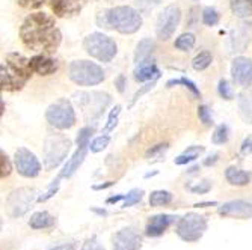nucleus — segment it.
<instances>
[{
    "label": "nucleus",
    "instance_id": "nucleus-28",
    "mask_svg": "<svg viewBox=\"0 0 252 250\" xmlns=\"http://www.w3.org/2000/svg\"><path fill=\"white\" fill-rule=\"evenodd\" d=\"M193 45H195V36L192 33H183L175 41V47L180 49V50H185V52L190 50Z\"/></svg>",
    "mask_w": 252,
    "mask_h": 250
},
{
    "label": "nucleus",
    "instance_id": "nucleus-43",
    "mask_svg": "<svg viewBox=\"0 0 252 250\" xmlns=\"http://www.w3.org/2000/svg\"><path fill=\"white\" fill-rule=\"evenodd\" d=\"M50 250H74V246L73 244H62V246H58V247L50 249Z\"/></svg>",
    "mask_w": 252,
    "mask_h": 250
},
{
    "label": "nucleus",
    "instance_id": "nucleus-35",
    "mask_svg": "<svg viewBox=\"0 0 252 250\" xmlns=\"http://www.w3.org/2000/svg\"><path fill=\"white\" fill-rule=\"evenodd\" d=\"M160 2H162V0H136V5L141 11L147 12V11L153 9L154 6H157Z\"/></svg>",
    "mask_w": 252,
    "mask_h": 250
},
{
    "label": "nucleus",
    "instance_id": "nucleus-31",
    "mask_svg": "<svg viewBox=\"0 0 252 250\" xmlns=\"http://www.w3.org/2000/svg\"><path fill=\"white\" fill-rule=\"evenodd\" d=\"M219 94L225 100H233V97H234L233 95V89H231L230 83H228L226 80H220L219 82Z\"/></svg>",
    "mask_w": 252,
    "mask_h": 250
},
{
    "label": "nucleus",
    "instance_id": "nucleus-22",
    "mask_svg": "<svg viewBox=\"0 0 252 250\" xmlns=\"http://www.w3.org/2000/svg\"><path fill=\"white\" fill-rule=\"evenodd\" d=\"M55 223V219L49 214V213H36L32 216L29 224L32 226L33 229H44V228H50V226Z\"/></svg>",
    "mask_w": 252,
    "mask_h": 250
},
{
    "label": "nucleus",
    "instance_id": "nucleus-3",
    "mask_svg": "<svg viewBox=\"0 0 252 250\" xmlns=\"http://www.w3.org/2000/svg\"><path fill=\"white\" fill-rule=\"evenodd\" d=\"M109 28L117 29L121 33H133L142 25V18L139 12L130 6L113 8L106 15Z\"/></svg>",
    "mask_w": 252,
    "mask_h": 250
},
{
    "label": "nucleus",
    "instance_id": "nucleus-8",
    "mask_svg": "<svg viewBox=\"0 0 252 250\" xmlns=\"http://www.w3.org/2000/svg\"><path fill=\"white\" fill-rule=\"evenodd\" d=\"M45 116H47V121L50 122V125L61 128V130L71 128L76 122L74 110L70 101H66V100H59L55 104H52Z\"/></svg>",
    "mask_w": 252,
    "mask_h": 250
},
{
    "label": "nucleus",
    "instance_id": "nucleus-32",
    "mask_svg": "<svg viewBox=\"0 0 252 250\" xmlns=\"http://www.w3.org/2000/svg\"><path fill=\"white\" fill-rule=\"evenodd\" d=\"M198 115H199V119L204 122V125H212L213 124V118L210 115V110L207 106H201L198 109Z\"/></svg>",
    "mask_w": 252,
    "mask_h": 250
},
{
    "label": "nucleus",
    "instance_id": "nucleus-1",
    "mask_svg": "<svg viewBox=\"0 0 252 250\" xmlns=\"http://www.w3.org/2000/svg\"><path fill=\"white\" fill-rule=\"evenodd\" d=\"M21 39L28 49L41 53H53L61 44V32L56 23L47 14H32L23 23L20 30Z\"/></svg>",
    "mask_w": 252,
    "mask_h": 250
},
{
    "label": "nucleus",
    "instance_id": "nucleus-7",
    "mask_svg": "<svg viewBox=\"0 0 252 250\" xmlns=\"http://www.w3.org/2000/svg\"><path fill=\"white\" fill-rule=\"evenodd\" d=\"M70 140L66 138H63L62 134L58 133H50L45 139V146H44V152H45V165L47 167H55L58 166L70 149Z\"/></svg>",
    "mask_w": 252,
    "mask_h": 250
},
{
    "label": "nucleus",
    "instance_id": "nucleus-23",
    "mask_svg": "<svg viewBox=\"0 0 252 250\" xmlns=\"http://www.w3.org/2000/svg\"><path fill=\"white\" fill-rule=\"evenodd\" d=\"M86 146L88 145H85V146H79V149H77V152L74 154V157L70 160V163H68L66 166H65V169H63V172H62V176H70L76 169H77V166L82 163V160H83V157H85V151H86Z\"/></svg>",
    "mask_w": 252,
    "mask_h": 250
},
{
    "label": "nucleus",
    "instance_id": "nucleus-41",
    "mask_svg": "<svg viewBox=\"0 0 252 250\" xmlns=\"http://www.w3.org/2000/svg\"><path fill=\"white\" fill-rule=\"evenodd\" d=\"M83 250H104L95 240H89L88 243H85Z\"/></svg>",
    "mask_w": 252,
    "mask_h": 250
},
{
    "label": "nucleus",
    "instance_id": "nucleus-34",
    "mask_svg": "<svg viewBox=\"0 0 252 250\" xmlns=\"http://www.w3.org/2000/svg\"><path fill=\"white\" fill-rule=\"evenodd\" d=\"M141 197H142V190H133V192H130V193L127 194L126 202H124V207L127 208V207L134 205L136 202H139V200H141Z\"/></svg>",
    "mask_w": 252,
    "mask_h": 250
},
{
    "label": "nucleus",
    "instance_id": "nucleus-9",
    "mask_svg": "<svg viewBox=\"0 0 252 250\" xmlns=\"http://www.w3.org/2000/svg\"><path fill=\"white\" fill-rule=\"evenodd\" d=\"M180 17H181V12H180V8L175 6V5H169L168 8L163 9V12L158 15V20H157V36L160 39H169L172 36V33L175 32L178 23H180Z\"/></svg>",
    "mask_w": 252,
    "mask_h": 250
},
{
    "label": "nucleus",
    "instance_id": "nucleus-38",
    "mask_svg": "<svg viewBox=\"0 0 252 250\" xmlns=\"http://www.w3.org/2000/svg\"><path fill=\"white\" fill-rule=\"evenodd\" d=\"M91 134H93V128H83L79 134V138H77V145L79 146L88 145V139H89Z\"/></svg>",
    "mask_w": 252,
    "mask_h": 250
},
{
    "label": "nucleus",
    "instance_id": "nucleus-12",
    "mask_svg": "<svg viewBox=\"0 0 252 250\" xmlns=\"http://www.w3.org/2000/svg\"><path fill=\"white\" fill-rule=\"evenodd\" d=\"M231 74L236 83L242 86L252 84V60L246 57H236L233 60Z\"/></svg>",
    "mask_w": 252,
    "mask_h": 250
},
{
    "label": "nucleus",
    "instance_id": "nucleus-15",
    "mask_svg": "<svg viewBox=\"0 0 252 250\" xmlns=\"http://www.w3.org/2000/svg\"><path fill=\"white\" fill-rule=\"evenodd\" d=\"M86 3V0H52V8L58 17H70L77 14Z\"/></svg>",
    "mask_w": 252,
    "mask_h": 250
},
{
    "label": "nucleus",
    "instance_id": "nucleus-36",
    "mask_svg": "<svg viewBox=\"0 0 252 250\" xmlns=\"http://www.w3.org/2000/svg\"><path fill=\"white\" fill-rule=\"evenodd\" d=\"M120 110H121V107H120V106H117L115 109L112 110L110 116H109V121H107V125H106V128H104V133H109L113 127H115L117 119H118V115H120Z\"/></svg>",
    "mask_w": 252,
    "mask_h": 250
},
{
    "label": "nucleus",
    "instance_id": "nucleus-30",
    "mask_svg": "<svg viewBox=\"0 0 252 250\" xmlns=\"http://www.w3.org/2000/svg\"><path fill=\"white\" fill-rule=\"evenodd\" d=\"M226 139H228V127L226 125H219L216 128L215 134H213V138H212L213 143L220 145V143L226 142Z\"/></svg>",
    "mask_w": 252,
    "mask_h": 250
},
{
    "label": "nucleus",
    "instance_id": "nucleus-42",
    "mask_svg": "<svg viewBox=\"0 0 252 250\" xmlns=\"http://www.w3.org/2000/svg\"><path fill=\"white\" fill-rule=\"evenodd\" d=\"M209 189H210V184L207 183V181H204V183H202V186H196V187H192L190 190H192V192H195V193H205V192H209Z\"/></svg>",
    "mask_w": 252,
    "mask_h": 250
},
{
    "label": "nucleus",
    "instance_id": "nucleus-33",
    "mask_svg": "<svg viewBox=\"0 0 252 250\" xmlns=\"http://www.w3.org/2000/svg\"><path fill=\"white\" fill-rule=\"evenodd\" d=\"M109 143V138L107 136H101V138H97L93 143H91V151L93 152H98V151H103Z\"/></svg>",
    "mask_w": 252,
    "mask_h": 250
},
{
    "label": "nucleus",
    "instance_id": "nucleus-29",
    "mask_svg": "<svg viewBox=\"0 0 252 250\" xmlns=\"http://www.w3.org/2000/svg\"><path fill=\"white\" fill-rule=\"evenodd\" d=\"M202 21H204V25H207V26H215L218 25V21H219V14L216 9L213 8H205L204 12H202Z\"/></svg>",
    "mask_w": 252,
    "mask_h": 250
},
{
    "label": "nucleus",
    "instance_id": "nucleus-5",
    "mask_svg": "<svg viewBox=\"0 0 252 250\" xmlns=\"http://www.w3.org/2000/svg\"><path fill=\"white\" fill-rule=\"evenodd\" d=\"M85 50L101 62H110L117 55V44L103 33H91L85 39Z\"/></svg>",
    "mask_w": 252,
    "mask_h": 250
},
{
    "label": "nucleus",
    "instance_id": "nucleus-44",
    "mask_svg": "<svg viewBox=\"0 0 252 250\" xmlns=\"http://www.w3.org/2000/svg\"><path fill=\"white\" fill-rule=\"evenodd\" d=\"M117 84H118V89L123 92V90H124V77H123V76L117 80Z\"/></svg>",
    "mask_w": 252,
    "mask_h": 250
},
{
    "label": "nucleus",
    "instance_id": "nucleus-45",
    "mask_svg": "<svg viewBox=\"0 0 252 250\" xmlns=\"http://www.w3.org/2000/svg\"><path fill=\"white\" fill-rule=\"evenodd\" d=\"M249 2H251V3H252V0H249Z\"/></svg>",
    "mask_w": 252,
    "mask_h": 250
},
{
    "label": "nucleus",
    "instance_id": "nucleus-26",
    "mask_svg": "<svg viewBox=\"0 0 252 250\" xmlns=\"http://www.w3.org/2000/svg\"><path fill=\"white\" fill-rule=\"evenodd\" d=\"M172 199L171 193L168 192H163V190H157V192H153L151 196H150V203L153 207H162V205H166L169 203Z\"/></svg>",
    "mask_w": 252,
    "mask_h": 250
},
{
    "label": "nucleus",
    "instance_id": "nucleus-39",
    "mask_svg": "<svg viewBox=\"0 0 252 250\" xmlns=\"http://www.w3.org/2000/svg\"><path fill=\"white\" fill-rule=\"evenodd\" d=\"M2 178H5V176H8L9 173H11V163H9V160H8V157L2 152Z\"/></svg>",
    "mask_w": 252,
    "mask_h": 250
},
{
    "label": "nucleus",
    "instance_id": "nucleus-13",
    "mask_svg": "<svg viewBox=\"0 0 252 250\" xmlns=\"http://www.w3.org/2000/svg\"><path fill=\"white\" fill-rule=\"evenodd\" d=\"M141 237L133 229H123L113 237V250H139Z\"/></svg>",
    "mask_w": 252,
    "mask_h": 250
},
{
    "label": "nucleus",
    "instance_id": "nucleus-27",
    "mask_svg": "<svg viewBox=\"0 0 252 250\" xmlns=\"http://www.w3.org/2000/svg\"><path fill=\"white\" fill-rule=\"evenodd\" d=\"M212 63V55L209 53V52H202V53H199L193 60H192V65H193V68L196 71H202V70H205L209 65Z\"/></svg>",
    "mask_w": 252,
    "mask_h": 250
},
{
    "label": "nucleus",
    "instance_id": "nucleus-6",
    "mask_svg": "<svg viewBox=\"0 0 252 250\" xmlns=\"http://www.w3.org/2000/svg\"><path fill=\"white\" fill-rule=\"evenodd\" d=\"M76 101L82 109L85 118L88 121H93L104 111V109L110 103V97L103 92H80L76 95Z\"/></svg>",
    "mask_w": 252,
    "mask_h": 250
},
{
    "label": "nucleus",
    "instance_id": "nucleus-17",
    "mask_svg": "<svg viewBox=\"0 0 252 250\" xmlns=\"http://www.w3.org/2000/svg\"><path fill=\"white\" fill-rule=\"evenodd\" d=\"M31 65H32V70L41 76H49L53 74L58 70V63L47 57V56H35L31 59Z\"/></svg>",
    "mask_w": 252,
    "mask_h": 250
},
{
    "label": "nucleus",
    "instance_id": "nucleus-25",
    "mask_svg": "<svg viewBox=\"0 0 252 250\" xmlns=\"http://www.w3.org/2000/svg\"><path fill=\"white\" fill-rule=\"evenodd\" d=\"M202 151H204V148H201V146H190L188 151H185L181 155H178V157L175 158V163H177V165L189 163V162L195 160V158H196Z\"/></svg>",
    "mask_w": 252,
    "mask_h": 250
},
{
    "label": "nucleus",
    "instance_id": "nucleus-14",
    "mask_svg": "<svg viewBox=\"0 0 252 250\" xmlns=\"http://www.w3.org/2000/svg\"><path fill=\"white\" fill-rule=\"evenodd\" d=\"M219 213L222 216H228V217L249 219V217H252V205L243 200H233V202L223 203V205L219 208Z\"/></svg>",
    "mask_w": 252,
    "mask_h": 250
},
{
    "label": "nucleus",
    "instance_id": "nucleus-11",
    "mask_svg": "<svg viewBox=\"0 0 252 250\" xmlns=\"http://www.w3.org/2000/svg\"><path fill=\"white\" fill-rule=\"evenodd\" d=\"M15 166H17V170L23 176H28V178L36 176L41 170V165L36 160V157L26 148H20L15 152Z\"/></svg>",
    "mask_w": 252,
    "mask_h": 250
},
{
    "label": "nucleus",
    "instance_id": "nucleus-4",
    "mask_svg": "<svg viewBox=\"0 0 252 250\" xmlns=\"http://www.w3.org/2000/svg\"><path fill=\"white\" fill-rule=\"evenodd\" d=\"M70 79L80 86H94L103 82V70L88 60H76L70 65Z\"/></svg>",
    "mask_w": 252,
    "mask_h": 250
},
{
    "label": "nucleus",
    "instance_id": "nucleus-21",
    "mask_svg": "<svg viewBox=\"0 0 252 250\" xmlns=\"http://www.w3.org/2000/svg\"><path fill=\"white\" fill-rule=\"evenodd\" d=\"M226 179L233 186H246L249 183V175L237 167H230L226 170Z\"/></svg>",
    "mask_w": 252,
    "mask_h": 250
},
{
    "label": "nucleus",
    "instance_id": "nucleus-16",
    "mask_svg": "<svg viewBox=\"0 0 252 250\" xmlns=\"http://www.w3.org/2000/svg\"><path fill=\"white\" fill-rule=\"evenodd\" d=\"M172 220H174V217L166 216V214H160V216L151 217L150 222H148V226H147V235L157 237L160 234H163L168 226L172 223Z\"/></svg>",
    "mask_w": 252,
    "mask_h": 250
},
{
    "label": "nucleus",
    "instance_id": "nucleus-18",
    "mask_svg": "<svg viewBox=\"0 0 252 250\" xmlns=\"http://www.w3.org/2000/svg\"><path fill=\"white\" fill-rule=\"evenodd\" d=\"M239 109L242 118L248 122L252 124V90H245L239 97Z\"/></svg>",
    "mask_w": 252,
    "mask_h": 250
},
{
    "label": "nucleus",
    "instance_id": "nucleus-24",
    "mask_svg": "<svg viewBox=\"0 0 252 250\" xmlns=\"http://www.w3.org/2000/svg\"><path fill=\"white\" fill-rule=\"evenodd\" d=\"M231 9L237 17L252 15V3L249 0H231Z\"/></svg>",
    "mask_w": 252,
    "mask_h": 250
},
{
    "label": "nucleus",
    "instance_id": "nucleus-19",
    "mask_svg": "<svg viewBox=\"0 0 252 250\" xmlns=\"http://www.w3.org/2000/svg\"><path fill=\"white\" fill-rule=\"evenodd\" d=\"M154 47H156V44H154V41H151V39H144V41H141L139 45H137L136 55H134V62H136L137 65L144 63V62L151 56Z\"/></svg>",
    "mask_w": 252,
    "mask_h": 250
},
{
    "label": "nucleus",
    "instance_id": "nucleus-20",
    "mask_svg": "<svg viewBox=\"0 0 252 250\" xmlns=\"http://www.w3.org/2000/svg\"><path fill=\"white\" fill-rule=\"evenodd\" d=\"M134 77L136 80H141V82H145V80H151V79H157L158 77V70L154 63H141L139 68L134 71Z\"/></svg>",
    "mask_w": 252,
    "mask_h": 250
},
{
    "label": "nucleus",
    "instance_id": "nucleus-37",
    "mask_svg": "<svg viewBox=\"0 0 252 250\" xmlns=\"http://www.w3.org/2000/svg\"><path fill=\"white\" fill-rule=\"evenodd\" d=\"M185 84V86H188L190 90H192V92L195 94V95H199V92H198V89L195 87V84L190 82V80H186V79H177V80H169L168 82V86H172V84Z\"/></svg>",
    "mask_w": 252,
    "mask_h": 250
},
{
    "label": "nucleus",
    "instance_id": "nucleus-2",
    "mask_svg": "<svg viewBox=\"0 0 252 250\" xmlns=\"http://www.w3.org/2000/svg\"><path fill=\"white\" fill-rule=\"evenodd\" d=\"M31 60L21 55L11 53L0 66V84L3 90H18L28 83L32 74Z\"/></svg>",
    "mask_w": 252,
    "mask_h": 250
},
{
    "label": "nucleus",
    "instance_id": "nucleus-40",
    "mask_svg": "<svg viewBox=\"0 0 252 250\" xmlns=\"http://www.w3.org/2000/svg\"><path fill=\"white\" fill-rule=\"evenodd\" d=\"M242 154L243 155L252 154V136H248V138L245 139V142L242 143Z\"/></svg>",
    "mask_w": 252,
    "mask_h": 250
},
{
    "label": "nucleus",
    "instance_id": "nucleus-10",
    "mask_svg": "<svg viewBox=\"0 0 252 250\" xmlns=\"http://www.w3.org/2000/svg\"><path fill=\"white\" fill-rule=\"evenodd\" d=\"M205 228H207V224H205V220L202 217H199L196 214H188L186 217H183L180 220L177 232L183 240L196 241L201 238Z\"/></svg>",
    "mask_w": 252,
    "mask_h": 250
}]
</instances>
